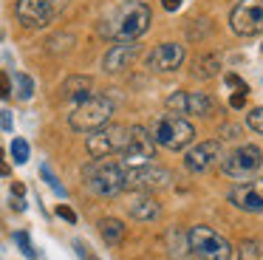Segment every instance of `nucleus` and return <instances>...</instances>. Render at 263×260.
<instances>
[{
  "instance_id": "nucleus-21",
  "label": "nucleus",
  "mask_w": 263,
  "mask_h": 260,
  "mask_svg": "<svg viewBox=\"0 0 263 260\" xmlns=\"http://www.w3.org/2000/svg\"><path fill=\"white\" fill-rule=\"evenodd\" d=\"M12 94L17 96V99L29 102L31 96H34V79H31L29 73L17 71V73H14V79H12Z\"/></svg>"
},
{
  "instance_id": "nucleus-13",
  "label": "nucleus",
  "mask_w": 263,
  "mask_h": 260,
  "mask_svg": "<svg viewBox=\"0 0 263 260\" xmlns=\"http://www.w3.org/2000/svg\"><path fill=\"white\" fill-rule=\"evenodd\" d=\"M122 164H144L156 156V144L150 139V130L144 124H130L127 127V144L125 150L119 153Z\"/></svg>"
},
{
  "instance_id": "nucleus-7",
  "label": "nucleus",
  "mask_w": 263,
  "mask_h": 260,
  "mask_svg": "<svg viewBox=\"0 0 263 260\" xmlns=\"http://www.w3.org/2000/svg\"><path fill=\"white\" fill-rule=\"evenodd\" d=\"M173 173L153 161L144 164H125V178H122V187L130 192H153V190H164L170 187Z\"/></svg>"
},
{
  "instance_id": "nucleus-35",
  "label": "nucleus",
  "mask_w": 263,
  "mask_h": 260,
  "mask_svg": "<svg viewBox=\"0 0 263 260\" xmlns=\"http://www.w3.org/2000/svg\"><path fill=\"white\" fill-rule=\"evenodd\" d=\"M23 192H26V187H23V184H12V195L23 198Z\"/></svg>"
},
{
  "instance_id": "nucleus-25",
  "label": "nucleus",
  "mask_w": 263,
  "mask_h": 260,
  "mask_svg": "<svg viewBox=\"0 0 263 260\" xmlns=\"http://www.w3.org/2000/svg\"><path fill=\"white\" fill-rule=\"evenodd\" d=\"M14 240H17V246H20V252L26 254V257H31L34 260L37 257V252H34V246H31V237L26 235V232H17V235H14Z\"/></svg>"
},
{
  "instance_id": "nucleus-5",
  "label": "nucleus",
  "mask_w": 263,
  "mask_h": 260,
  "mask_svg": "<svg viewBox=\"0 0 263 260\" xmlns=\"http://www.w3.org/2000/svg\"><path fill=\"white\" fill-rule=\"evenodd\" d=\"M184 240L195 260H235V246L210 226H190Z\"/></svg>"
},
{
  "instance_id": "nucleus-10",
  "label": "nucleus",
  "mask_w": 263,
  "mask_h": 260,
  "mask_svg": "<svg viewBox=\"0 0 263 260\" xmlns=\"http://www.w3.org/2000/svg\"><path fill=\"white\" fill-rule=\"evenodd\" d=\"M167 107L173 113H181V116H201V119H210L218 113L215 96L204 94V90H176V94L167 96Z\"/></svg>"
},
{
  "instance_id": "nucleus-12",
  "label": "nucleus",
  "mask_w": 263,
  "mask_h": 260,
  "mask_svg": "<svg viewBox=\"0 0 263 260\" xmlns=\"http://www.w3.org/2000/svg\"><path fill=\"white\" fill-rule=\"evenodd\" d=\"M227 201L235 209L249 215H260L263 212V178H246L238 181L232 190L227 192Z\"/></svg>"
},
{
  "instance_id": "nucleus-27",
  "label": "nucleus",
  "mask_w": 263,
  "mask_h": 260,
  "mask_svg": "<svg viewBox=\"0 0 263 260\" xmlns=\"http://www.w3.org/2000/svg\"><path fill=\"white\" fill-rule=\"evenodd\" d=\"M40 173H43V178H46V184H48V187H51V190H54V192H60V195H65V190H63V184H60V181H57V178H54V173H51V170H48V164H43V167H40Z\"/></svg>"
},
{
  "instance_id": "nucleus-34",
  "label": "nucleus",
  "mask_w": 263,
  "mask_h": 260,
  "mask_svg": "<svg viewBox=\"0 0 263 260\" xmlns=\"http://www.w3.org/2000/svg\"><path fill=\"white\" fill-rule=\"evenodd\" d=\"M12 209L23 212V209H26V201H23V198H17V195H12Z\"/></svg>"
},
{
  "instance_id": "nucleus-18",
  "label": "nucleus",
  "mask_w": 263,
  "mask_h": 260,
  "mask_svg": "<svg viewBox=\"0 0 263 260\" xmlns=\"http://www.w3.org/2000/svg\"><path fill=\"white\" fill-rule=\"evenodd\" d=\"M93 94V79L85 77V73H74L63 82V96L71 102H82Z\"/></svg>"
},
{
  "instance_id": "nucleus-16",
  "label": "nucleus",
  "mask_w": 263,
  "mask_h": 260,
  "mask_svg": "<svg viewBox=\"0 0 263 260\" xmlns=\"http://www.w3.org/2000/svg\"><path fill=\"white\" fill-rule=\"evenodd\" d=\"M125 209L133 220H142V224H150V220L161 218V207L150 192H133V195L127 198Z\"/></svg>"
},
{
  "instance_id": "nucleus-29",
  "label": "nucleus",
  "mask_w": 263,
  "mask_h": 260,
  "mask_svg": "<svg viewBox=\"0 0 263 260\" xmlns=\"http://www.w3.org/2000/svg\"><path fill=\"white\" fill-rule=\"evenodd\" d=\"M57 215L63 220H68V224H77V212L71 207H65V203H60V207H57Z\"/></svg>"
},
{
  "instance_id": "nucleus-22",
  "label": "nucleus",
  "mask_w": 263,
  "mask_h": 260,
  "mask_svg": "<svg viewBox=\"0 0 263 260\" xmlns=\"http://www.w3.org/2000/svg\"><path fill=\"white\" fill-rule=\"evenodd\" d=\"M9 153H12L14 164H26V161H29V156H31V147H29V141H26V139H12Z\"/></svg>"
},
{
  "instance_id": "nucleus-14",
  "label": "nucleus",
  "mask_w": 263,
  "mask_h": 260,
  "mask_svg": "<svg viewBox=\"0 0 263 260\" xmlns=\"http://www.w3.org/2000/svg\"><path fill=\"white\" fill-rule=\"evenodd\" d=\"M223 153V144L221 139H206V141H198V144H193L187 153H184V167H187V173H206V170L212 167V164L221 158Z\"/></svg>"
},
{
  "instance_id": "nucleus-30",
  "label": "nucleus",
  "mask_w": 263,
  "mask_h": 260,
  "mask_svg": "<svg viewBox=\"0 0 263 260\" xmlns=\"http://www.w3.org/2000/svg\"><path fill=\"white\" fill-rule=\"evenodd\" d=\"M243 105H246V94H240V90H235V94L229 96V107H232V110H240Z\"/></svg>"
},
{
  "instance_id": "nucleus-9",
  "label": "nucleus",
  "mask_w": 263,
  "mask_h": 260,
  "mask_svg": "<svg viewBox=\"0 0 263 260\" xmlns=\"http://www.w3.org/2000/svg\"><path fill=\"white\" fill-rule=\"evenodd\" d=\"M263 170V150L257 144H240L221 161V173L235 181L255 178Z\"/></svg>"
},
{
  "instance_id": "nucleus-31",
  "label": "nucleus",
  "mask_w": 263,
  "mask_h": 260,
  "mask_svg": "<svg viewBox=\"0 0 263 260\" xmlns=\"http://www.w3.org/2000/svg\"><path fill=\"white\" fill-rule=\"evenodd\" d=\"M9 173H12V167H9V164H6V150H0V175L6 178Z\"/></svg>"
},
{
  "instance_id": "nucleus-28",
  "label": "nucleus",
  "mask_w": 263,
  "mask_h": 260,
  "mask_svg": "<svg viewBox=\"0 0 263 260\" xmlns=\"http://www.w3.org/2000/svg\"><path fill=\"white\" fill-rule=\"evenodd\" d=\"M9 96H12V77L0 71V99H9Z\"/></svg>"
},
{
  "instance_id": "nucleus-15",
  "label": "nucleus",
  "mask_w": 263,
  "mask_h": 260,
  "mask_svg": "<svg viewBox=\"0 0 263 260\" xmlns=\"http://www.w3.org/2000/svg\"><path fill=\"white\" fill-rule=\"evenodd\" d=\"M184 45L178 43H159L153 51L147 54V60H144V65H147V71L153 73H170V71H178V68L184 65Z\"/></svg>"
},
{
  "instance_id": "nucleus-24",
  "label": "nucleus",
  "mask_w": 263,
  "mask_h": 260,
  "mask_svg": "<svg viewBox=\"0 0 263 260\" xmlns=\"http://www.w3.org/2000/svg\"><path fill=\"white\" fill-rule=\"evenodd\" d=\"M246 124H249V127L255 130V133H263V105L246 113Z\"/></svg>"
},
{
  "instance_id": "nucleus-23",
  "label": "nucleus",
  "mask_w": 263,
  "mask_h": 260,
  "mask_svg": "<svg viewBox=\"0 0 263 260\" xmlns=\"http://www.w3.org/2000/svg\"><path fill=\"white\" fill-rule=\"evenodd\" d=\"M240 260H263V249L255 240L240 243Z\"/></svg>"
},
{
  "instance_id": "nucleus-1",
  "label": "nucleus",
  "mask_w": 263,
  "mask_h": 260,
  "mask_svg": "<svg viewBox=\"0 0 263 260\" xmlns=\"http://www.w3.org/2000/svg\"><path fill=\"white\" fill-rule=\"evenodd\" d=\"M150 23H153V11L144 0H122L102 17L99 34L114 43H130L147 31Z\"/></svg>"
},
{
  "instance_id": "nucleus-26",
  "label": "nucleus",
  "mask_w": 263,
  "mask_h": 260,
  "mask_svg": "<svg viewBox=\"0 0 263 260\" xmlns=\"http://www.w3.org/2000/svg\"><path fill=\"white\" fill-rule=\"evenodd\" d=\"M223 82H227V88H235V90H240V94L249 96V85H246L238 73H227V77H223Z\"/></svg>"
},
{
  "instance_id": "nucleus-32",
  "label": "nucleus",
  "mask_w": 263,
  "mask_h": 260,
  "mask_svg": "<svg viewBox=\"0 0 263 260\" xmlns=\"http://www.w3.org/2000/svg\"><path fill=\"white\" fill-rule=\"evenodd\" d=\"M184 0H161V6H164V11H178L181 9Z\"/></svg>"
},
{
  "instance_id": "nucleus-8",
  "label": "nucleus",
  "mask_w": 263,
  "mask_h": 260,
  "mask_svg": "<svg viewBox=\"0 0 263 260\" xmlns=\"http://www.w3.org/2000/svg\"><path fill=\"white\" fill-rule=\"evenodd\" d=\"M127 144V124H102V127L85 133V150L91 158L119 156Z\"/></svg>"
},
{
  "instance_id": "nucleus-4",
  "label": "nucleus",
  "mask_w": 263,
  "mask_h": 260,
  "mask_svg": "<svg viewBox=\"0 0 263 260\" xmlns=\"http://www.w3.org/2000/svg\"><path fill=\"white\" fill-rule=\"evenodd\" d=\"M116 105L110 96H102V94H91L88 99L77 102L74 110L68 113V127L74 133H91V130L102 127V124L110 122Z\"/></svg>"
},
{
  "instance_id": "nucleus-2",
  "label": "nucleus",
  "mask_w": 263,
  "mask_h": 260,
  "mask_svg": "<svg viewBox=\"0 0 263 260\" xmlns=\"http://www.w3.org/2000/svg\"><path fill=\"white\" fill-rule=\"evenodd\" d=\"M150 139H153V144L164 147V150H184V147H190L195 141V124L190 122L187 116H181V113H159V116L150 122Z\"/></svg>"
},
{
  "instance_id": "nucleus-19",
  "label": "nucleus",
  "mask_w": 263,
  "mask_h": 260,
  "mask_svg": "<svg viewBox=\"0 0 263 260\" xmlns=\"http://www.w3.org/2000/svg\"><path fill=\"white\" fill-rule=\"evenodd\" d=\"M218 71H221V54L206 51V54L195 57V62H193V77L195 79H212V77H218Z\"/></svg>"
},
{
  "instance_id": "nucleus-33",
  "label": "nucleus",
  "mask_w": 263,
  "mask_h": 260,
  "mask_svg": "<svg viewBox=\"0 0 263 260\" xmlns=\"http://www.w3.org/2000/svg\"><path fill=\"white\" fill-rule=\"evenodd\" d=\"M0 124H3V130H12V113L9 110L0 113Z\"/></svg>"
},
{
  "instance_id": "nucleus-6",
  "label": "nucleus",
  "mask_w": 263,
  "mask_h": 260,
  "mask_svg": "<svg viewBox=\"0 0 263 260\" xmlns=\"http://www.w3.org/2000/svg\"><path fill=\"white\" fill-rule=\"evenodd\" d=\"M68 3L71 0H17L14 17H17V23L23 28L37 31V28L51 26V23L68 9Z\"/></svg>"
},
{
  "instance_id": "nucleus-20",
  "label": "nucleus",
  "mask_w": 263,
  "mask_h": 260,
  "mask_svg": "<svg viewBox=\"0 0 263 260\" xmlns=\"http://www.w3.org/2000/svg\"><path fill=\"white\" fill-rule=\"evenodd\" d=\"M99 235H102V240L105 243H110V246H119L122 243V237H125V224H122L119 218H102L99 220Z\"/></svg>"
},
{
  "instance_id": "nucleus-11",
  "label": "nucleus",
  "mask_w": 263,
  "mask_h": 260,
  "mask_svg": "<svg viewBox=\"0 0 263 260\" xmlns=\"http://www.w3.org/2000/svg\"><path fill=\"white\" fill-rule=\"evenodd\" d=\"M229 26L238 37L263 34V0H238L229 11Z\"/></svg>"
},
{
  "instance_id": "nucleus-3",
  "label": "nucleus",
  "mask_w": 263,
  "mask_h": 260,
  "mask_svg": "<svg viewBox=\"0 0 263 260\" xmlns=\"http://www.w3.org/2000/svg\"><path fill=\"white\" fill-rule=\"evenodd\" d=\"M125 178V164L122 161H108V158H93L82 167V181L85 187L99 198H114L119 192H125L122 187Z\"/></svg>"
},
{
  "instance_id": "nucleus-17",
  "label": "nucleus",
  "mask_w": 263,
  "mask_h": 260,
  "mask_svg": "<svg viewBox=\"0 0 263 260\" xmlns=\"http://www.w3.org/2000/svg\"><path fill=\"white\" fill-rule=\"evenodd\" d=\"M136 54H139L136 40H130V43H114L102 57V68L108 73H119V71H125V68L130 65Z\"/></svg>"
},
{
  "instance_id": "nucleus-36",
  "label": "nucleus",
  "mask_w": 263,
  "mask_h": 260,
  "mask_svg": "<svg viewBox=\"0 0 263 260\" xmlns=\"http://www.w3.org/2000/svg\"><path fill=\"white\" fill-rule=\"evenodd\" d=\"M260 54H263V45H260Z\"/></svg>"
}]
</instances>
